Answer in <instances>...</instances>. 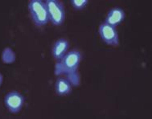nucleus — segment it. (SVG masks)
Listing matches in <instances>:
<instances>
[{"mask_svg":"<svg viewBox=\"0 0 152 119\" xmlns=\"http://www.w3.org/2000/svg\"><path fill=\"white\" fill-rule=\"evenodd\" d=\"M28 10L34 23L38 27H43L49 22L47 6L45 1L31 0L28 4Z\"/></svg>","mask_w":152,"mask_h":119,"instance_id":"nucleus-1","label":"nucleus"},{"mask_svg":"<svg viewBox=\"0 0 152 119\" xmlns=\"http://www.w3.org/2000/svg\"><path fill=\"white\" fill-rule=\"evenodd\" d=\"M45 3L47 6L49 21L56 26L63 24L65 20V10L64 5L58 0H47Z\"/></svg>","mask_w":152,"mask_h":119,"instance_id":"nucleus-2","label":"nucleus"},{"mask_svg":"<svg viewBox=\"0 0 152 119\" xmlns=\"http://www.w3.org/2000/svg\"><path fill=\"white\" fill-rule=\"evenodd\" d=\"M80 59L81 55L77 50L68 52L60 62V65L63 72L66 73H74L80 64Z\"/></svg>","mask_w":152,"mask_h":119,"instance_id":"nucleus-3","label":"nucleus"},{"mask_svg":"<svg viewBox=\"0 0 152 119\" xmlns=\"http://www.w3.org/2000/svg\"><path fill=\"white\" fill-rule=\"evenodd\" d=\"M24 97L17 91H11L5 96L4 103L6 107L13 114L19 113L24 104Z\"/></svg>","mask_w":152,"mask_h":119,"instance_id":"nucleus-4","label":"nucleus"},{"mask_svg":"<svg viewBox=\"0 0 152 119\" xmlns=\"http://www.w3.org/2000/svg\"><path fill=\"white\" fill-rule=\"evenodd\" d=\"M99 34L105 44L112 46L118 45L119 37L116 28L104 22L100 25Z\"/></svg>","mask_w":152,"mask_h":119,"instance_id":"nucleus-5","label":"nucleus"},{"mask_svg":"<svg viewBox=\"0 0 152 119\" xmlns=\"http://www.w3.org/2000/svg\"><path fill=\"white\" fill-rule=\"evenodd\" d=\"M125 15L124 11L120 7H113L108 11V14L105 18V23L116 28L124 20Z\"/></svg>","mask_w":152,"mask_h":119,"instance_id":"nucleus-6","label":"nucleus"},{"mask_svg":"<svg viewBox=\"0 0 152 119\" xmlns=\"http://www.w3.org/2000/svg\"><path fill=\"white\" fill-rule=\"evenodd\" d=\"M69 44L65 39H60L55 42L52 47V54L56 61H61L68 53Z\"/></svg>","mask_w":152,"mask_h":119,"instance_id":"nucleus-7","label":"nucleus"},{"mask_svg":"<svg viewBox=\"0 0 152 119\" xmlns=\"http://www.w3.org/2000/svg\"><path fill=\"white\" fill-rule=\"evenodd\" d=\"M56 91L60 96H65L72 91V85L65 78H58L56 82Z\"/></svg>","mask_w":152,"mask_h":119,"instance_id":"nucleus-8","label":"nucleus"},{"mask_svg":"<svg viewBox=\"0 0 152 119\" xmlns=\"http://www.w3.org/2000/svg\"><path fill=\"white\" fill-rule=\"evenodd\" d=\"M70 3L75 10L80 11L86 7L88 2L87 0H72Z\"/></svg>","mask_w":152,"mask_h":119,"instance_id":"nucleus-9","label":"nucleus"}]
</instances>
